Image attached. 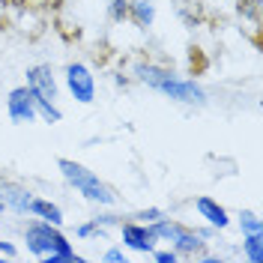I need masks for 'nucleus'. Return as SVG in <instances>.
Listing matches in <instances>:
<instances>
[{
	"mask_svg": "<svg viewBox=\"0 0 263 263\" xmlns=\"http://www.w3.org/2000/svg\"><path fill=\"white\" fill-rule=\"evenodd\" d=\"M27 246H30L33 254H42V257H48L51 263L78 260L75 251H72V246H69L51 224H30V228H27Z\"/></svg>",
	"mask_w": 263,
	"mask_h": 263,
	"instance_id": "1",
	"label": "nucleus"
},
{
	"mask_svg": "<svg viewBox=\"0 0 263 263\" xmlns=\"http://www.w3.org/2000/svg\"><path fill=\"white\" fill-rule=\"evenodd\" d=\"M60 171H63V177L72 182L87 200H96V203H114V192L99 180L93 171H87L84 164H75V162H69V159H60Z\"/></svg>",
	"mask_w": 263,
	"mask_h": 263,
	"instance_id": "2",
	"label": "nucleus"
},
{
	"mask_svg": "<svg viewBox=\"0 0 263 263\" xmlns=\"http://www.w3.org/2000/svg\"><path fill=\"white\" fill-rule=\"evenodd\" d=\"M141 78L147 84H153L156 90L167 93L171 99H177V102H189V105H200V102H203V90H200L195 81L174 78L171 72H162V69H141Z\"/></svg>",
	"mask_w": 263,
	"mask_h": 263,
	"instance_id": "3",
	"label": "nucleus"
},
{
	"mask_svg": "<svg viewBox=\"0 0 263 263\" xmlns=\"http://www.w3.org/2000/svg\"><path fill=\"white\" fill-rule=\"evenodd\" d=\"M153 236H164V239H171V242L177 246V251H182V254H195L197 248H200V236H197V233L182 230L180 224H171V221H159V218H156Z\"/></svg>",
	"mask_w": 263,
	"mask_h": 263,
	"instance_id": "4",
	"label": "nucleus"
},
{
	"mask_svg": "<svg viewBox=\"0 0 263 263\" xmlns=\"http://www.w3.org/2000/svg\"><path fill=\"white\" fill-rule=\"evenodd\" d=\"M66 81H69V90L75 93L78 102H93L96 96V84H93V75L84 63H72L66 69Z\"/></svg>",
	"mask_w": 263,
	"mask_h": 263,
	"instance_id": "5",
	"label": "nucleus"
},
{
	"mask_svg": "<svg viewBox=\"0 0 263 263\" xmlns=\"http://www.w3.org/2000/svg\"><path fill=\"white\" fill-rule=\"evenodd\" d=\"M27 87H30L33 99L39 102H54L57 99V84L51 75V66H33L27 72Z\"/></svg>",
	"mask_w": 263,
	"mask_h": 263,
	"instance_id": "6",
	"label": "nucleus"
},
{
	"mask_svg": "<svg viewBox=\"0 0 263 263\" xmlns=\"http://www.w3.org/2000/svg\"><path fill=\"white\" fill-rule=\"evenodd\" d=\"M9 117L15 123H30L36 117V99H33L30 87H18L9 93Z\"/></svg>",
	"mask_w": 263,
	"mask_h": 263,
	"instance_id": "7",
	"label": "nucleus"
},
{
	"mask_svg": "<svg viewBox=\"0 0 263 263\" xmlns=\"http://www.w3.org/2000/svg\"><path fill=\"white\" fill-rule=\"evenodd\" d=\"M123 239H126L132 248H138V251H149L156 236H153V230L141 228V224H123Z\"/></svg>",
	"mask_w": 263,
	"mask_h": 263,
	"instance_id": "8",
	"label": "nucleus"
},
{
	"mask_svg": "<svg viewBox=\"0 0 263 263\" xmlns=\"http://www.w3.org/2000/svg\"><path fill=\"white\" fill-rule=\"evenodd\" d=\"M197 213L203 215L210 224H215V228H228V213L215 203V200H210V197H197Z\"/></svg>",
	"mask_w": 263,
	"mask_h": 263,
	"instance_id": "9",
	"label": "nucleus"
},
{
	"mask_svg": "<svg viewBox=\"0 0 263 263\" xmlns=\"http://www.w3.org/2000/svg\"><path fill=\"white\" fill-rule=\"evenodd\" d=\"M30 192L27 189H15V185H3V203H9L12 210L18 213H27V206H30Z\"/></svg>",
	"mask_w": 263,
	"mask_h": 263,
	"instance_id": "10",
	"label": "nucleus"
},
{
	"mask_svg": "<svg viewBox=\"0 0 263 263\" xmlns=\"http://www.w3.org/2000/svg\"><path fill=\"white\" fill-rule=\"evenodd\" d=\"M27 213H33V215H42L48 224H63V213L54 206V203H48V200H30V206H27Z\"/></svg>",
	"mask_w": 263,
	"mask_h": 263,
	"instance_id": "11",
	"label": "nucleus"
},
{
	"mask_svg": "<svg viewBox=\"0 0 263 263\" xmlns=\"http://www.w3.org/2000/svg\"><path fill=\"white\" fill-rule=\"evenodd\" d=\"M246 254H248V260H254V263L263 260V236H260V233H248Z\"/></svg>",
	"mask_w": 263,
	"mask_h": 263,
	"instance_id": "12",
	"label": "nucleus"
},
{
	"mask_svg": "<svg viewBox=\"0 0 263 263\" xmlns=\"http://www.w3.org/2000/svg\"><path fill=\"white\" fill-rule=\"evenodd\" d=\"M132 12L138 18V24H149L153 21V0H135L132 3Z\"/></svg>",
	"mask_w": 263,
	"mask_h": 263,
	"instance_id": "13",
	"label": "nucleus"
},
{
	"mask_svg": "<svg viewBox=\"0 0 263 263\" xmlns=\"http://www.w3.org/2000/svg\"><path fill=\"white\" fill-rule=\"evenodd\" d=\"M239 221H242V228H246V233H263L260 218H257L254 213H242V215H239Z\"/></svg>",
	"mask_w": 263,
	"mask_h": 263,
	"instance_id": "14",
	"label": "nucleus"
},
{
	"mask_svg": "<svg viewBox=\"0 0 263 263\" xmlns=\"http://www.w3.org/2000/svg\"><path fill=\"white\" fill-rule=\"evenodd\" d=\"M123 12H126V0H111V15L123 18Z\"/></svg>",
	"mask_w": 263,
	"mask_h": 263,
	"instance_id": "15",
	"label": "nucleus"
},
{
	"mask_svg": "<svg viewBox=\"0 0 263 263\" xmlns=\"http://www.w3.org/2000/svg\"><path fill=\"white\" fill-rule=\"evenodd\" d=\"M156 260H159V263H174V260H177V251H159V254H156Z\"/></svg>",
	"mask_w": 263,
	"mask_h": 263,
	"instance_id": "16",
	"label": "nucleus"
},
{
	"mask_svg": "<svg viewBox=\"0 0 263 263\" xmlns=\"http://www.w3.org/2000/svg\"><path fill=\"white\" fill-rule=\"evenodd\" d=\"M105 260H111V263H123V251H117V248H111V251L105 254Z\"/></svg>",
	"mask_w": 263,
	"mask_h": 263,
	"instance_id": "17",
	"label": "nucleus"
},
{
	"mask_svg": "<svg viewBox=\"0 0 263 263\" xmlns=\"http://www.w3.org/2000/svg\"><path fill=\"white\" fill-rule=\"evenodd\" d=\"M141 218H147V221H156V218H162L159 210H149V213H141Z\"/></svg>",
	"mask_w": 263,
	"mask_h": 263,
	"instance_id": "18",
	"label": "nucleus"
},
{
	"mask_svg": "<svg viewBox=\"0 0 263 263\" xmlns=\"http://www.w3.org/2000/svg\"><path fill=\"white\" fill-rule=\"evenodd\" d=\"M78 233H81V236H90V233H93V224H84V228H78Z\"/></svg>",
	"mask_w": 263,
	"mask_h": 263,
	"instance_id": "19",
	"label": "nucleus"
},
{
	"mask_svg": "<svg viewBox=\"0 0 263 263\" xmlns=\"http://www.w3.org/2000/svg\"><path fill=\"white\" fill-rule=\"evenodd\" d=\"M0 210H3V200H0Z\"/></svg>",
	"mask_w": 263,
	"mask_h": 263,
	"instance_id": "20",
	"label": "nucleus"
},
{
	"mask_svg": "<svg viewBox=\"0 0 263 263\" xmlns=\"http://www.w3.org/2000/svg\"><path fill=\"white\" fill-rule=\"evenodd\" d=\"M39 3H48V0H39Z\"/></svg>",
	"mask_w": 263,
	"mask_h": 263,
	"instance_id": "21",
	"label": "nucleus"
}]
</instances>
